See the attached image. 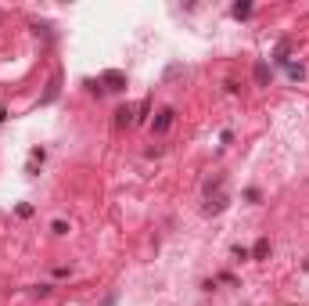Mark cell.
I'll use <instances>...</instances> for the list:
<instances>
[{"label": "cell", "instance_id": "obj_1", "mask_svg": "<svg viewBox=\"0 0 309 306\" xmlns=\"http://www.w3.org/2000/svg\"><path fill=\"white\" fill-rule=\"evenodd\" d=\"M173 116H176L173 108H162V112H159V119L151 123V130H154V134H166V130L173 126Z\"/></svg>", "mask_w": 309, "mask_h": 306}, {"label": "cell", "instance_id": "obj_2", "mask_svg": "<svg viewBox=\"0 0 309 306\" xmlns=\"http://www.w3.org/2000/svg\"><path fill=\"white\" fill-rule=\"evenodd\" d=\"M101 83H108V90H122V86H126V76H122V72H104Z\"/></svg>", "mask_w": 309, "mask_h": 306}, {"label": "cell", "instance_id": "obj_3", "mask_svg": "<svg viewBox=\"0 0 309 306\" xmlns=\"http://www.w3.org/2000/svg\"><path fill=\"white\" fill-rule=\"evenodd\" d=\"M133 112H137L133 105H122L119 112H115V123H119V126H133Z\"/></svg>", "mask_w": 309, "mask_h": 306}, {"label": "cell", "instance_id": "obj_4", "mask_svg": "<svg viewBox=\"0 0 309 306\" xmlns=\"http://www.w3.org/2000/svg\"><path fill=\"white\" fill-rule=\"evenodd\" d=\"M252 256H255V259H262V256H270V242H259V245L252 249Z\"/></svg>", "mask_w": 309, "mask_h": 306}, {"label": "cell", "instance_id": "obj_5", "mask_svg": "<svg viewBox=\"0 0 309 306\" xmlns=\"http://www.w3.org/2000/svg\"><path fill=\"white\" fill-rule=\"evenodd\" d=\"M104 306H115V292H112V295H108V299H104Z\"/></svg>", "mask_w": 309, "mask_h": 306}, {"label": "cell", "instance_id": "obj_6", "mask_svg": "<svg viewBox=\"0 0 309 306\" xmlns=\"http://www.w3.org/2000/svg\"><path fill=\"white\" fill-rule=\"evenodd\" d=\"M4 116H8V112H4V105H0V119H4Z\"/></svg>", "mask_w": 309, "mask_h": 306}]
</instances>
